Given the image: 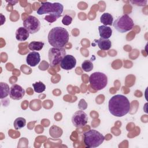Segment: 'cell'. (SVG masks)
Returning <instances> with one entry per match:
<instances>
[{
    "mask_svg": "<svg viewBox=\"0 0 148 148\" xmlns=\"http://www.w3.org/2000/svg\"><path fill=\"white\" fill-rule=\"evenodd\" d=\"M105 140V136L95 130H90L83 134V141L88 147H97Z\"/></svg>",
    "mask_w": 148,
    "mask_h": 148,
    "instance_id": "obj_4",
    "label": "cell"
},
{
    "mask_svg": "<svg viewBox=\"0 0 148 148\" xmlns=\"http://www.w3.org/2000/svg\"><path fill=\"white\" fill-rule=\"evenodd\" d=\"M16 38L18 41L26 40L29 36V32L23 27H19L16 31Z\"/></svg>",
    "mask_w": 148,
    "mask_h": 148,
    "instance_id": "obj_13",
    "label": "cell"
},
{
    "mask_svg": "<svg viewBox=\"0 0 148 148\" xmlns=\"http://www.w3.org/2000/svg\"><path fill=\"white\" fill-rule=\"evenodd\" d=\"M72 18L69 15H65L62 19V23L65 25H69L72 23Z\"/></svg>",
    "mask_w": 148,
    "mask_h": 148,
    "instance_id": "obj_23",
    "label": "cell"
},
{
    "mask_svg": "<svg viewBox=\"0 0 148 148\" xmlns=\"http://www.w3.org/2000/svg\"><path fill=\"white\" fill-rule=\"evenodd\" d=\"M100 21L103 25H112L113 24V17L111 14L109 13H104L101 15Z\"/></svg>",
    "mask_w": 148,
    "mask_h": 148,
    "instance_id": "obj_16",
    "label": "cell"
},
{
    "mask_svg": "<svg viewBox=\"0 0 148 148\" xmlns=\"http://www.w3.org/2000/svg\"><path fill=\"white\" fill-rule=\"evenodd\" d=\"M69 33L61 27H56L50 29L47 39L49 44L55 48H64L69 40Z\"/></svg>",
    "mask_w": 148,
    "mask_h": 148,
    "instance_id": "obj_3",
    "label": "cell"
},
{
    "mask_svg": "<svg viewBox=\"0 0 148 148\" xmlns=\"http://www.w3.org/2000/svg\"><path fill=\"white\" fill-rule=\"evenodd\" d=\"M45 43L40 41H32L28 46V49L31 51H39L42 49Z\"/></svg>",
    "mask_w": 148,
    "mask_h": 148,
    "instance_id": "obj_17",
    "label": "cell"
},
{
    "mask_svg": "<svg viewBox=\"0 0 148 148\" xmlns=\"http://www.w3.org/2000/svg\"><path fill=\"white\" fill-rule=\"evenodd\" d=\"M55 130H56L55 129V125H53L51 127H50V130H49L50 135L51 136H52L53 138H58V137L61 136L62 134V131L61 128H59L57 126L56 131Z\"/></svg>",
    "mask_w": 148,
    "mask_h": 148,
    "instance_id": "obj_20",
    "label": "cell"
},
{
    "mask_svg": "<svg viewBox=\"0 0 148 148\" xmlns=\"http://www.w3.org/2000/svg\"><path fill=\"white\" fill-rule=\"evenodd\" d=\"M34 91L37 93H41L43 92L46 89V86L42 82H36L32 84Z\"/></svg>",
    "mask_w": 148,
    "mask_h": 148,
    "instance_id": "obj_21",
    "label": "cell"
},
{
    "mask_svg": "<svg viewBox=\"0 0 148 148\" xmlns=\"http://www.w3.org/2000/svg\"><path fill=\"white\" fill-rule=\"evenodd\" d=\"M131 108L128 99L124 95L117 94L109 99L108 109L109 112L116 117H123L127 114Z\"/></svg>",
    "mask_w": 148,
    "mask_h": 148,
    "instance_id": "obj_1",
    "label": "cell"
},
{
    "mask_svg": "<svg viewBox=\"0 0 148 148\" xmlns=\"http://www.w3.org/2000/svg\"><path fill=\"white\" fill-rule=\"evenodd\" d=\"M132 3L135 4L137 6H144L146 5V3H147V1H131Z\"/></svg>",
    "mask_w": 148,
    "mask_h": 148,
    "instance_id": "obj_24",
    "label": "cell"
},
{
    "mask_svg": "<svg viewBox=\"0 0 148 148\" xmlns=\"http://www.w3.org/2000/svg\"><path fill=\"white\" fill-rule=\"evenodd\" d=\"M88 117L87 114L83 110L76 111L72 117V122L75 127L80 128L87 124Z\"/></svg>",
    "mask_w": 148,
    "mask_h": 148,
    "instance_id": "obj_9",
    "label": "cell"
},
{
    "mask_svg": "<svg viewBox=\"0 0 148 148\" xmlns=\"http://www.w3.org/2000/svg\"><path fill=\"white\" fill-rule=\"evenodd\" d=\"M0 92H1V98H4L6 97L10 93V88H9V85L4 82L0 83Z\"/></svg>",
    "mask_w": 148,
    "mask_h": 148,
    "instance_id": "obj_18",
    "label": "cell"
},
{
    "mask_svg": "<svg viewBox=\"0 0 148 148\" xmlns=\"http://www.w3.org/2000/svg\"><path fill=\"white\" fill-rule=\"evenodd\" d=\"M76 64V58L72 55H66L60 62V66L62 69L69 71L73 68Z\"/></svg>",
    "mask_w": 148,
    "mask_h": 148,
    "instance_id": "obj_11",
    "label": "cell"
},
{
    "mask_svg": "<svg viewBox=\"0 0 148 148\" xmlns=\"http://www.w3.org/2000/svg\"><path fill=\"white\" fill-rule=\"evenodd\" d=\"M40 61V54L37 51H31L26 57V62L30 66H35Z\"/></svg>",
    "mask_w": 148,
    "mask_h": 148,
    "instance_id": "obj_12",
    "label": "cell"
},
{
    "mask_svg": "<svg viewBox=\"0 0 148 148\" xmlns=\"http://www.w3.org/2000/svg\"><path fill=\"white\" fill-rule=\"evenodd\" d=\"M66 56V51L64 48H50L48 52L49 65L53 68L60 63L62 58Z\"/></svg>",
    "mask_w": 148,
    "mask_h": 148,
    "instance_id": "obj_7",
    "label": "cell"
},
{
    "mask_svg": "<svg viewBox=\"0 0 148 148\" xmlns=\"http://www.w3.org/2000/svg\"><path fill=\"white\" fill-rule=\"evenodd\" d=\"M7 2H9V3H11L12 5H14L16 3H17L18 2V1H6Z\"/></svg>",
    "mask_w": 148,
    "mask_h": 148,
    "instance_id": "obj_25",
    "label": "cell"
},
{
    "mask_svg": "<svg viewBox=\"0 0 148 148\" xmlns=\"http://www.w3.org/2000/svg\"><path fill=\"white\" fill-rule=\"evenodd\" d=\"M99 36L103 39H109L112 34V29L110 27L106 25H101L98 27Z\"/></svg>",
    "mask_w": 148,
    "mask_h": 148,
    "instance_id": "obj_14",
    "label": "cell"
},
{
    "mask_svg": "<svg viewBox=\"0 0 148 148\" xmlns=\"http://www.w3.org/2000/svg\"><path fill=\"white\" fill-rule=\"evenodd\" d=\"M89 83L92 89L97 91L101 90L106 86L108 84V77L102 72H95L90 76Z\"/></svg>",
    "mask_w": 148,
    "mask_h": 148,
    "instance_id": "obj_6",
    "label": "cell"
},
{
    "mask_svg": "<svg viewBox=\"0 0 148 148\" xmlns=\"http://www.w3.org/2000/svg\"><path fill=\"white\" fill-rule=\"evenodd\" d=\"M96 42L101 50H108L110 49L112 46V42L109 39H103L101 38L97 40Z\"/></svg>",
    "mask_w": 148,
    "mask_h": 148,
    "instance_id": "obj_15",
    "label": "cell"
},
{
    "mask_svg": "<svg viewBox=\"0 0 148 148\" xmlns=\"http://www.w3.org/2000/svg\"><path fill=\"white\" fill-rule=\"evenodd\" d=\"M24 89L18 84H13L10 90L9 95L11 99L14 100H20L25 95Z\"/></svg>",
    "mask_w": 148,
    "mask_h": 148,
    "instance_id": "obj_10",
    "label": "cell"
},
{
    "mask_svg": "<svg viewBox=\"0 0 148 148\" xmlns=\"http://www.w3.org/2000/svg\"><path fill=\"white\" fill-rule=\"evenodd\" d=\"M63 10L64 6L61 3L45 1L42 2V5L37 10V14L39 15L46 14L45 20L51 23L60 17Z\"/></svg>",
    "mask_w": 148,
    "mask_h": 148,
    "instance_id": "obj_2",
    "label": "cell"
},
{
    "mask_svg": "<svg viewBox=\"0 0 148 148\" xmlns=\"http://www.w3.org/2000/svg\"><path fill=\"white\" fill-rule=\"evenodd\" d=\"M24 27L29 32V34H35L40 28V21L36 17L30 15L23 21Z\"/></svg>",
    "mask_w": 148,
    "mask_h": 148,
    "instance_id": "obj_8",
    "label": "cell"
},
{
    "mask_svg": "<svg viewBox=\"0 0 148 148\" xmlns=\"http://www.w3.org/2000/svg\"><path fill=\"white\" fill-rule=\"evenodd\" d=\"M26 124V120L23 117H18L14 121L13 125L16 130H18L23 128Z\"/></svg>",
    "mask_w": 148,
    "mask_h": 148,
    "instance_id": "obj_19",
    "label": "cell"
},
{
    "mask_svg": "<svg viewBox=\"0 0 148 148\" xmlns=\"http://www.w3.org/2000/svg\"><path fill=\"white\" fill-rule=\"evenodd\" d=\"M94 65L90 60H84L82 64V68L85 72H90L92 70Z\"/></svg>",
    "mask_w": 148,
    "mask_h": 148,
    "instance_id": "obj_22",
    "label": "cell"
},
{
    "mask_svg": "<svg viewBox=\"0 0 148 148\" xmlns=\"http://www.w3.org/2000/svg\"><path fill=\"white\" fill-rule=\"evenodd\" d=\"M113 25L119 32L124 33L131 30L134 26V23L128 14H123L114 21Z\"/></svg>",
    "mask_w": 148,
    "mask_h": 148,
    "instance_id": "obj_5",
    "label": "cell"
}]
</instances>
